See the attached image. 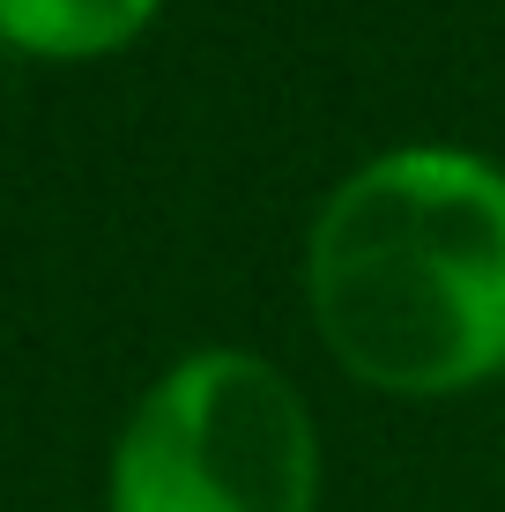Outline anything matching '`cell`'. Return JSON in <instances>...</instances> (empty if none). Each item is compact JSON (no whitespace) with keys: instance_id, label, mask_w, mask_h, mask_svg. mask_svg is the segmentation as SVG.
Masks as SVG:
<instances>
[{"instance_id":"6da1fadb","label":"cell","mask_w":505,"mask_h":512,"mask_svg":"<svg viewBox=\"0 0 505 512\" xmlns=\"http://www.w3.org/2000/svg\"><path fill=\"white\" fill-rule=\"evenodd\" d=\"M305 320L342 379L461 401L505 379V164L409 141L312 208Z\"/></svg>"},{"instance_id":"7a4b0ae2","label":"cell","mask_w":505,"mask_h":512,"mask_svg":"<svg viewBox=\"0 0 505 512\" xmlns=\"http://www.w3.org/2000/svg\"><path fill=\"white\" fill-rule=\"evenodd\" d=\"M320 416L260 349H194L142 386L104 512H320Z\"/></svg>"},{"instance_id":"3957f363","label":"cell","mask_w":505,"mask_h":512,"mask_svg":"<svg viewBox=\"0 0 505 512\" xmlns=\"http://www.w3.org/2000/svg\"><path fill=\"white\" fill-rule=\"evenodd\" d=\"M164 0H0V45L45 67H82L142 45Z\"/></svg>"}]
</instances>
